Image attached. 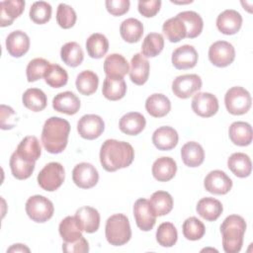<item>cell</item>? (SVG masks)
<instances>
[{"label": "cell", "mask_w": 253, "mask_h": 253, "mask_svg": "<svg viewBox=\"0 0 253 253\" xmlns=\"http://www.w3.org/2000/svg\"><path fill=\"white\" fill-rule=\"evenodd\" d=\"M16 152L24 159L30 162H36L41 156L42 147L36 136L28 135L21 140Z\"/></svg>", "instance_id": "4dcf8cb0"}, {"label": "cell", "mask_w": 253, "mask_h": 253, "mask_svg": "<svg viewBox=\"0 0 253 253\" xmlns=\"http://www.w3.org/2000/svg\"><path fill=\"white\" fill-rule=\"evenodd\" d=\"M0 26H10L16 18H18L25 9V1L23 0H7L0 3Z\"/></svg>", "instance_id": "d4e9b609"}, {"label": "cell", "mask_w": 253, "mask_h": 253, "mask_svg": "<svg viewBox=\"0 0 253 253\" xmlns=\"http://www.w3.org/2000/svg\"><path fill=\"white\" fill-rule=\"evenodd\" d=\"M44 81L52 88H60L66 85L68 81V74L58 64H50L44 75Z\"/></svg>", "instance_id": "f6af8a7d"}, {"label": "cell", "mask_w": 253, "mask_h": 253, "mask_svg": "<svg viewBox=\"0 0 253 253\" xmlns=\"http://www.w3.org/2000/svg\"><path fill=\"white\" fill-rule=\"evenodd\" d=\"M30 48L29 36L20 30L10 33L6 39V49L13 57L23 56Z\"/></svg>", "instance_id": "ac0fdd59"}, {"label": "cell", "mask_w": 253, "mask_h": 253, "mask_svg": "<svg viewBox=\"0 0 253 253\" xmlns=\"http://www.w3.org/2000/svg\"><path fill=\"white\" fill-rule=\"evenodd\" d=\"M50 63L43 58H35L31 60L27 66L26 73L29 82H35L44 77Z\"/></svg>", "instance_id": "c3c4849f"}, {"label": "cell", "mask_w": 253, "mask_h": 253, "mask_svg": "<svg viewBox=\"0 0 253 253\" xmlns=\"http://www.w3.org/2000/svg\"><path fill=\"white\" fill-rule=\"evenodd\" d=\"M58 230L64 242H74L83 236L82 229L75 216H66L62 219L59 223Z\"/></svg>", "instance_id": "b9f144b4"}, {"label": "cell", "mask_w": 253, "mask_h": 253, "mask_svg": "<svg viewBox=\"0 0 253 253\" xmlns=\"http://www.w3.org/2000/svg\"><path fill=\"white\" fill-rule=\"evenodd\" d=\"M70 124L61 118L51 117L42 126V142L45 150L52 154L62 152L68 141Z\"/></svg>", "instance_id": "7a4b0ae2"}, {"label": "cell", "mask_w": 253, "mask_h": 253, "mask_svg": "<svg viewBox=\"0 0 253 253\" xmlns=\"http://www.w3.org/2000/svg\"><path fill=\"white\" fill-rule=\"evenodd\" d=\"M206 190L214 195H225L232 188V180L221 170L211 171L205 178Z\"/></svg>", "instance_id": "5bb4252c"}, {"label": "cell", "mask_w": 253, "mask_h": 253, "mask_svg": "<svg viewBox=\"0 0 253 253\" xmlns=\"http://www.w3.org/2000/svg\"><path fill=\"white\" fill-rule=\"evenodd\" d=\"M134 158L132 146L126 141L107 139L100 150V162L108 172H114L129 166Z\"/></svg>", "instance_id": "6da1fadb"}, {"label": "cell", "mask_w": 253, "mask_h": 253, "mask_svg": "<svg viewBox=\"0 0 253 253\" xmlns=\"http://www.w3.org/2000/svg\"><path fill=\"white\" fill-rule=\"evenodd\" d=\"M76 220L82 229L87 233L96 232L100 226V213L92 207H81L76 211Z\"/></svg>", "instance_id": "e0dca14e"}, {"label": "cell", "mask_w": 253, "mask_h": 253, "mask_svg": "<svg viewBox=\"0 0 253 253\" xmlns=\"http://www.w3.org/2000/svg\"><path fill=\"white\" fill-rule=\"evenodd\" d=\"M150 206L156 216L169 213L173 209V199L168 192L157 191L150 197Z\"/></svg>", "instance_id": "8d00e7d4"}, {"label": "cell", "mask_w": 253, "mask_h": 253, "mask_svg": "<svg viewBox=\"0 0 253 253\" xmlns=\"http://www.w3.org/2000/svg\"><path fill=\"white\" fill-rule=\"evenodd\" d=\"M120 34L123 40L126 42H137L143 35V25L137 19L128 18L121 24Z\"/></svg>", "instance_id": "836d02e7"}, {"label": "cell", "mask_w": 253, "mask_h": 253, "mask_svg": "<svg viewBox=\"0 0 253 253\" xmlns=\"http://www.w3.org/2000/svg\"><path fill=\"white\" fill-rule=\"evenodd\" d=\"M62 250L66 253H85L89 251V244L82 236L74 242H64L62 244Z\"/></svg>", "instance_id": "f5cc1de1"}, {"label": "cell", "mask_w": 253, "mask_h": 253, "mask_svg": "<svg viewBox=\"0 0 253 253\" xmlns=\"http://www.w3.org/2000/svg\"><path fill=\"white\" fill-rule=\"evenodd\" d=\"M229 138L232 143L239 146H246L252 142V127L245 122H234L228 129Z\"/></svg>", "instance_id": "f1b7e54d"}, {"label": "cell", "mask_w": 253, "mask_h": 253, "mask_svg": "<svg viewBox=\"0 0 253 253\" xmlns=\"http://www.w3.org/2000/svg\"><path fill=\"white\" fill-rule=\"evenodd\" d=\"M22 101L24 106L33 112L42 111L47 104L46 95L42 90L38 88H30L26 90L23 94Z\"/></svg>", "instance_id": "e575fe53"}, {"label": "cell", "mask_w": 253, "mask_h": 253, "mask_svg": "<svg viewBox=\"0 0 253 253\" xmlns=\"http://www.w3.org/2000/svg\"><path fill=\"white\" fill-rule=\"evenodd\" d=\"M209 58L214 66L226 67L233 62L235 58V49L230 42L217 41L210 46Z\"/></svg>", "instance_id": "9c48e42d"}, {"label": "cell", "mask_w": 253, "mask_h": 253, "mask_svg": "<svg viewBox=\"0 0 253 253\" xmlns=\"http://www.w3.org/2000/svg\"><path fill=\"white\" fill-rule=\"evenodd\" d=\"M15 117L16 114L14 110L5 105H1V128L2 129H11L15 126Z\"/></svg>", "instance_id": "db71d44e"}, {"label": "cell", "mask_w": 253, "mask_h": 253, "mask_svg": "<svg viewBox=\"0 0 253 253\" xmlns=\"http://www.w3.org/2000/svg\"><path fill=\"white\" fill-rule=\"evenodd\" d=\"M192 109L194 113L202 118H210L218 111L217 98L211 93H197L192 100Z\"/></svg>", "instance_id": "4fadbf2b"}, {"label": "cell", "mask_w": 253, "mask_h": 253, "mask_svg": "<svg viewBox=\"0 0 253 253\" xmlns=\"http://www.w3.org/2000/svg\"><path fill=\"white\" fill-rule=\"evenodd\" d=\"M183 234L189 240H199L206 232V227L204 223L195 216L187 218L183 223Z\"/></svg>", "instance_id": "7dc6e473"}, {"label": "cell", "mask_w": 253, "mask_h": 253, "mask_svg": "<svg viewBox=\"0 0 253 253\" xmlns=\"http://www.w3.org/2000/svg\"><path fill=\"white\" fill-rule=\"evenodd\" d=\"M179 16L184 22L187 29V38L195 39L201 35L204 27V22L202 17L194 11H184L179 13Z\"/></svg>", "instance_id": "60d3db41"}, {"label": "cell", "mask_w": 253, "mask_h": 253, "mask_svg": "<svg viewBox=\"0 0 253 253\" xmlns=\"http://www.w3.org/2000/svg\"><path fill=\"white\" fill-rule=\"evenodd\" d=\"M75 84L79 93L89 96L97 91L99 78L95 72L91 70H84L77 75Z\"/></svg>", "instance_id": "ab89813d"}, {"label": "cell", "mask_w": 253, "mask_h": 253, "mask_svg": "<svg viewBox=\"0 0 253 253\" xmlns=\"http://www.w3.org/2000/svg\"><path fill=\"white\" fill-rule=\"evenodd\" d=\"M198 62V52L193 45L184 44L177 47L172 53V63L177 69H190Z\"/></svg>", "instance_id": "9a60e30c"}, {"label": "cell", "mask_w": 253, "mask_h": 253, "mask_svg": "<svg viewBox=\"0 0 253 253\" xmlns=\"http://www.w3.org/2000/svg\"><path fill=\"white\" fill-rule=\"evenodd\" d=\"M105 234L111 245L121 246L128 242L131 237V229L127 216L123 213L111 215L106 221Z\"/></svg>", "instance_id": "277c9868"}, {"label": "cell", "mask_w": 253, "mask_h": 253, "mask_svg": "<svg viewBox=\"0 0 253 253\" xmlns=\"http://www.w3.org/2000/svg\"><path fill=\"white\" fill-rule=\"evenodd\" d=\"M7 252H30V249L23 244H14L7 250Z\"/></svg>", "instance_id": "11a10c76"}, {"label": "cell", "mask_w": 253, "mask_h": 253, "mask_svg": "<svg viewBox=\"0 0 253 253\" xmlns=\"http://www.w3.org/2000/svg\"><path fill=\"white\" fill-rule=\"evenodd\" d=\"M77 16L74 9L64 3H60L56 12V22L62 29H70L74 26Z\"/></svg>", "instance_id": "681fc988"}, {"label": "cell", "mask_w": 253, "mask_h": 253, "mask_svg": "<svg viewBox=\"0 0 253 253\" xmlns=\"http://www.w3.org/2000/svg\"><path fill=\"white\" fill-rule=\"evenodd\" d=\"M177 171V164L171 157H160L152 165V175L159 182H167L174 178Z\"/></svg>", "instance_id": "7402d4cb"}, {"label": "cell", "mask_w": 253, "mask_h": 253, "mask_svg": "<svg viewBox=\"0 0 253 253\" xmlns=\"http://www.w3.org/2000/svg\"><path fill=\"white\" fill-rule=\"evenodd\" d=\"M178 239L176 227L171 222L161 223L156 230V240L163 247H172Z\"/></svg>", "instance_id": "ee69618b"}, {"label": "cell", "mask_w": 253, "mask_h": 253, "mask_svg": "<svg viewBox=\"0 0 253 253\" xmlns=\"http://www.w3.org/2000/svg\"><path fill=\"white\" fill-rule=\"evenodd\" d=\"M164 47V39L158 33H149L143 40L141 54L145 57H155Z\"/></svg>", "instance_id": "7bdbcfd3"}, {"label": "cell", "mask_w": 253, "mask_h": 253, "mask_svg": "<svg viewBox=\"0 0 253 253\" xmlns=\"http://www.w3.org/2000/svg\"><path fill=\"white\" fill-rule=\"evenodd\" d=\"M104 71L107 76L124 78V76L129 71V65L122 54L112 53L105 58Z\"/></svg>", "instance_id": "f546056e"}, {"label": "cell", "mask_w": 253, "mask_h": 253, "mask_svg": "<svg viewBox=\"0 0 253 253\" xmlns=\"http://www.w3.org/2000/svg\"><path fill=\"white\" fill-rule=\"evenodd\" d=\"M229 170L239 178L248 177L251 174L252 163L250 157L242 152H236L229 156L227 160Z\"/></svg>", "instance_id": "1f68e13d"}, {"label": "cell", "mask_w": 253, "mask_h": 253, "mask_svg": "<svg viewBox=\"0 0 253 253\" xmlns=\"http://www.w3.org/2000/svg\"><path fill=\"white\" fill-rule=\"evenodd\" d=\"M145 109L150 116L154 118H162L170 112L171 103L165 95L155 93L146 99Z\"/></svg>", "instance_id": "83f0119b"}, {"label": "cell", "mask_w": 253, "mask_h": 253, "mask_svg": "<svg viewBox=\"0 0 253 253\" xmlns=\"http://www.w3.org/2000/svg\"><path fill=\"white\" fill-rule=\"evenodd\" d=\"M181 157L184 164L188 167H198L205 159L203 146L196 141H189L181 148Z\"/></svg>", "instance_id": "484cf974"}, {"label": "cell", "mask_w": 253, "mask_h": 253, "mask_svg": "<svg viewBox=\"0 0 253 253\" xmlns=\"http://www.w3.org/2000/svg\"><path fill=\"white\" fill-rule=\"evenodd\" d=\"M54 208L47 198L35 195L28 199L26 203V212L29 217L36 222H45L53 215Z\"/></svg>", "instance_id": "52a82bcc"}, {"label": "cell", "mask_w": 253, "mask_h": 253, "mask_svg": "<svg viewBox=\"0 0 253 253\" xmlns=\"http://www.w3.org/2000/svg\"><path fill=\"white\" fill-rule=\"evenodd\" d=\"M133 215L136 225L142 231H149L156 222V215L146 199H138L133 205Z\"/></svg>", "instance_id": "30bf717a"}, {"label": "cell", "mask_w": 253, "mask_h": 253, "mask_svg": "<svg viewBox=\"0 0 253 253\" xmlns=\"http://www.w3.org/2000/svg\"><path fill=\"white\" fill-rule=\"evenodd\" d=\"M60 57L66 65L76 67L82 63L84 52L77 42H69L62 45L60 49Z\"/></svg>", "instance_id": "74e56055"}, {"label": "cell", "mask_w": 253, "mask_h": 253, "mask_svg": "<svg viewBox=\"0 0 253 253\" xmlns=\"http://www.w3.org/2000/svg\"><path fill=\"white\" fill-rule=\"evenodd\" d=\"M35 163L22 158L16 151L10 158V168L13 176L19 180L28 179L35 170Z\"/></svg>", "instance_id": "d590c367"}, {"label": "cell", "mask_w": 253, "mask_h": 253, "mask_svg": "<svg viewBox=\"0 0 253 253\" xmlns=\"http://www.w3.org/2000/svg\"><path fill=\"white\" fill-rule=\"evenodd\" d=\"M242 26V16L235 10L227 9L221 12L216 19L218 31L224 35L236 34Z\"/></svg>", "instance_id": "2e32d148"}, {"label": "cell", "mask_w": 253, "mask_h": 253, "mask_svg": "<svg viewBox=\"0 0 253 253\" xmlns=\"http://www.w3.org/2000/svg\"><path fill=\"white\" fill-rule=\"evenodd\" d=\"M104 128V121L97 115H84L77 123L79 135L89 140L98 138L103 133Z\"/></svg>", "instance_id": "8fae6325"}, {"label": "cell", "mask_w": 253, "mask_h": 253, "mask_svg": "<svg viewBox=\"0 0 253 253\" xmlns=\"http://www.w3.org/2000/svg\"><path fill=\"white\" fill-rule=\"evenodd\" d=\"M250 93L240 86H235L227 90L224 96L226 110L231 115L239 116L247 113L251 107Z\"/></svg>", "instance_id": "5b68a950"}, {"label": "cell", "mask_w": 253, "mask_h": 253, "mask_svg": "<svg viewBox=\"0 0 253 253\" xmlns=\"http://www.w3.org/2000/svg\"><path fill=\"white\" fill-rule=\"evenodd\" d=\"M196 210L204 219L208 221H214L220 216L223 208L218 200L206 197L198 202Z\"/></svg>", "instance_id": "4316f807"}, {"label": "cell", "mask_w": 253, "mask_h": 253, "mask_svg": "<svg viewBox=\"0 0 253 253\" xmlns=\"http://www.w3.org/2000/svg\"><path fill=\"white\" fill-rule=\"evenodd\" d=\"M161 7L160 0H149V1H138V12L146 17L151 18L155 16Z\"/></svg>", "instance_id": "816d5d0a"}, {"label": "cell", "mask_w": 253, "mask_h": 253, "mask_svg": "<svg viewBox=\"0 0 253 253\" xmlns=\"http://www.w3.org/2000/svg\"><path fill=\"white\" fill-rule=\"evenodd\" d=\"M105 4L111 15L122 16L128 11L130 2L128 0H107Z\"/></svg>", "instance_id": "f907efd6"}, {"label": "cell", "mask_w": 253, "mask_h": 253, "mask_svg": "<svg viewBox=\"0 0 253 253\" xmlns=\"http://www.w3.org/2000/svg\"><path fill=\"white\" fill-rule=\"evenodd\" d=\"M246 230L244 218L237 214L228 215L220 225L222 235V247L226 253H237L243 245V237Z\"/></svg>", "instance_id": "3957f363"}, {"label": "cell", "mask_w": 253, "mask_h": 253, "mask_svg": "<svg viewBox=\"0 0 253 253\" xmlns=\"http://www.w3.org/2000/svg\"><path fill=\"white\" fill-rule=\"evenodd\" d=\"M129 78L136 85H143L149 76V62L141 54L135 53L130 60Z\"/></svg>", "instance_id": "44dd1931"}, {"label": "cell", "mask_w": 253, "mask_h": 253, "mask_svg": "<svg viewBox=\"0 0 253 253\" xmlns=\"http://www.w3.org/2000/svg\"><path fill=\"white\" fill-rule=\"evenodd\" d=\"M65 173L63 166L58 162H50L39 173L38 183L42 190L53 192L62 185Z\"/></svg>", "instance_id": "8992f818"}, {"label": "cell", "mask_w": 253, "mask_h": 253, "mask_svg": "<svg viewBox=\"0 0 253 253\" xmlns=\"http://www.w3.org/2000/svg\"><path fill=\"white\" fill-rule=\"evenodd\" d=\"M72 180L77 187L90 189L98 183L99 173L92 164L82 162L73 168Z\"/></svg>", "instance_id": "7c38bea8"}, {"label": "cell", "mask_w": 253, "mask_h": 253, "mask_svg": "<svg viewBox=\"0 0 253 253\" xmlns=\"http://www.w3.org/2000/svg\"><path fill=\"white\" fill-rule=\"evenodd\" d=\"M51 6L45 1H37L30 8L31 20L39 25L47 23L51 18Z\"/></svg>", "instance_id": "bcb514c9"}, {"label": "cell", "mask_w": 253, "mask_h": 253, "mask_svg": "<svg viewBox=\"0 0 253 253\" xmlns=\"http://www.w3.org/2000/svg\"><path fill=\"white\" fill-rule=\"evenodd\" d=\"M102 93L110 101H118L125 97L126 93V84L124 78L117 76H106Z\"/></svg>", "instance_id": "603a6c76"}, {"label": "cell", "mask_w": 253, "mask_h": 253, "mask_svg": "<svg viewBox=\"0 0 253 253\" xmlns=\"http://www.w3.org/2000/svg\"><path fill=\"white\" fill-rule=\"evenodd\" d=\"M86 49L90 57L102 58L109 49L108 39L99 33L92 34L86 41Z\"/></svg>", "instance_id": "f35d334b"}, {"label": "cell", "mask_w": 253, "mask_h": 253, "mask_svg": "<svg viewBox=\"0 0 253 253\" xmlns=\"http://www.w3.org/2000/svg\"><path fill=\"white\" fill-rule=\"evenodd\" d=\"M52 108L59 113L66 115H75L80 109L79 98L70 91L57 94L52 100Z\"/></svg>", "instance_id": "d6986e66"}, {"label": "cell", "mask_w": 253, "mask_h": 253, "mask_svg": "<svg viewBox=\"0 0 253 253\" xmlns=\"http://www.w3.org/2000/svg\"><path fill=\"white\" fill-rule=\"evenodd\" d=\"M202 88V79L197 74H185L177 76L172 82V91L175 96L181 99H187L200 91Z\"/></svg>", "instance_id": "ba28073f"}, {"label": "cell", "mask_w": 253, "mask_h": 253, "mask_svg": "<svg viewBox=\"0 0 253 253\" xmlns=\"http://www.w3.org/2000/svg\"><path fill=\"white\" fill-rule=\"evenodd\" d=\"M145 125V118L140 113L130 112L121 118L119 127L126 134L137 135L144 129Z\"/></svg>", "instance_id": "cb8c5ba5"}, {"label": "cell", "mask_w": 253, "mask_h": 253, "mask_svg": "<svg viewBox=\"0 0 253 253\" xmlns=\"http://www.w3.org/2000/svg\"><path fill=\"white\" fill-rule=\"evenodd\" d=\"M178 132L171 126H160L152 134V142L159 150H171L178 143Z\"/></svg>", "instance_id": "ffe728a7"}, {"label": "cell", "mask_w": 253, "mask_h": 253, "mask_svg": "<svg viewBox=\"0 0 253 253\" xmlns=\"http://www.w3.org/2000/svg\"><path fill=\"white\" fill-rule=\"evenodd\" d=\"M162 32L171 42H178L187 38V29L179 16L168 19L162 27Z\"/></svg>", "instance_id": "d6a6232c"}]
</instances>
